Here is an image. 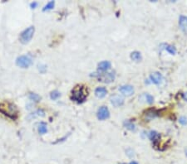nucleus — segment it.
<instances>
[{
	"label": "nucleus",
	"mask_w": 187,
	"mask_h": 164,
	"mask_svg": "<svg viewBox=\"0 0 187 164\" xmlns=\"http://www.w3.org/2000/svg\"><path fill=\"white\" fill-rule=\"evenodd\" d=\"M0 113L13 120L18 116V109L17 106L10 102H3L0 104Z\"/></svg>",
	"instance_id": "f257e3e1"
},
{
	"label": "nucleus",
	"mask_w": 187,
	"mask_h": 164,
	"mask_svg": "<svg viewBox=\"0 0 187 164\" xmlns=\"http://www.w3.org/2000/svg\"><path fill=\"white\" fill-rule=\"evenodd\" d=\"M87 96V88L83 85H77L72 90V100L76 101L77 103H82L84 102Z\"/></svg>",
	"instance_id": "f03ea898"
},
{
	"label": "nucleus",
	"mask_w": 187,
	"mask_h": 164,
	"mask_svg": "<svg viewBox=\"0 0 187 164\" xmlns=\"http://www.w3.org/2000/svg\"><path fill=\"white\" fill-rule=\"evenodd\" d=\"M34 27H29L27 29H25L23 32L21 33L20 37H19V40L23 43V44H27L29 43L30 41L32 40L33 38V34H34Z\"/></svg>",
	"instance_id": "7ed1b4c3"
},
{
	"label": "nucleus",
	"mask_w": 187,
	"mask_h": 164,
	"mask_svg": "<svg viewBox=\"0 0 187 164\" xmlns=\"http://www.w3.org/2000/svg\"><path fill=\"white\" fill-rule=\"evenodd\" d=\"M33 63L32 59L29 56H20L17 58L16 65L21 68H28Z\"/></svg>",
	"instance_id": "20e7f679"
},
{
	"label": "nucleus",
	"mask_w": 187,
	"mask_h": 164,
	"mask_svg": "<svg viewBox=\"0 0 187 164\" xmlns=\"http://www.w3.org/2000/svg\"><path fill=\"white\" fill-rule=\"evenodd\" d=\"M110 116V112L109 109L106 106H102L101 108L98 109V120H104L108 119Z\"/></svg>",
	"instance_id": "39448f33"
},
{
	"label": "nucleus",
	"mask_w": 187,
	"mask_h": 164,
	"mask_svg": "<svg viewBox=\"0 0 187 164\" xmlns=\"http://www.w3.org/2000/svg\"><path fill=\"white\" fill-rule=\"evenodd\" d=\"M98 78H99V81H102L105 83H110L111 81H113L115 79V75L114 73L111 72V73H102L98 75Z\"/></svg>",
	"instance_id": "423d86ee"
},
{
	"label": "nucleus",
	"mask_w": 187,
	"mask_h": 164,
	"mask_svg": "<svg viewBox=\"0 0 187 164\" xmlns=\"http://www.w3.org/2000/svg\"><path fill=\"white\" fill-rule=\"evenodd\" d=\"M120 92L122 93V95L126 96H131L133 95L134 93V87L131 85H122L119 89Z\"/></svg>",
	"instance_id": "0eeeda50"
},
{
	"label": "nucleus",
	"mask_w": 187,
	"mask_h": 164,
	"mask_svg": "<svg viewBox=\"0 0 187 164\" xmlns=\"http://www.w3.org/2000/svg\"><path fill=\"white\" fill-rule=\"evenodd\" d=\"M150 79L152 83H154L155 85H159L162 82L163 76L159 72H154V73H152L150 76Z\"/></svg>",
	"instance_id": "6e6552de"
},
{
	"label": "nucleus",
	"mask_w": 187,
	"mask_h": 164,
	"mask_svg": "<svg viewBox=\"0 0 187 164\" xmlns=\"http://www.w3.org/2000/svg\"><path fill=\"white\" fill-rule=\"evenodd\" d=\"M111 103L115 107L121 106L124 104V99L119 95H114L111 97Z\"/></svg>",
	"instance_id": "1a4fd4ad"
},
{
	"label": "nucleus",
	"mask_w": 187,
	"mask_h": 164,
	"mask_svg": "<svg viewBox=\"0 0 187 164\" xmlns=\"http://www.w3.org/2000/svg\"><path fill=\"white\" fill-rule=\"evenodd\" d=\"M111 64L110 61H108V60H103V61H101L98 64V70L101 71L102 72L106 71H108L111 68Z\"/></svg>",
	"instance_id": "9d476101"
},
{
	"label": "nucleus",
	"mask_w": 187,
	"mask_h": 164,
	"mask_svg": "<svg viewBox=\"0 0 187 164\" xmlns=\"http://www.w3.org/2000/svg\"><path fill=\"white\" fill-rule=\"evenodd\" d=\"M179 26L180 29L184 32H187V17L186 16H180L179 18Z\"/></svg>",
	"instance_id": "9b49d317"
},
{
	"label": "nucleus",
	"mask_w": 187,
	"mask_h": 164,
	"mask_svg": "<svg viewBox=\"0 0 187 164\" xmlns=\"http://www.w3.org/2000/svg\"><path fill=\"white\" fill-rule=\"evenodd\" d=\"M106 93H107V90H106V88L104 87H98V88L96 89L95 90V95L96 96L99 98V99H102L106 96Z\"/></svg>",
	"instance_id": "f8f14e48"
},
{
	"label": "nucleus",
	"mask_w": 187,
	"mask_h": 164,
	"mask_svg": "<svg viewBox=\"0 0 187 164\" xmlns=\"http://www.w3.org/2000/svg\"><path fill=\"white\" fill-rule=\"evenodd\" d=\"M159 114V112L156 110V109H150L149 110H147L146 114H145V116L147 118V120H152L154 119L155 117L157 116Z\"/></svg>",
	"instance_id": "ddd939ff"
},
{
	"label": "nucleus",
	"mask_w": 187,
	"mask_h": 164,
	"mask_svg": "<svg viewBox=\"0 0 187 164\" xmlns=\"http://www.w3.org/2000/svg\"><path fill=\"white\" fill-rule=\"evenodd\" d=\"M124 126H125V128L129 129L131 131H132V132H136V125L132 122H131V121H125L124 122Z\"/></svg>",
	"instance_id": "4468645a"
},
{
	"label": "nucleus",
	"mask_w": 187,
	"mask_h": 164,
	"mask_svg": "<svg viewBox=\"0 0 187 164\" xmlns=\"http://www.w3.org/2000/svg\"><path fill=\"white\" fill-rule=\"evenodd\" d=\"M131 58L134 61H141L142 60V54L139 52H133L131 54Z\"/></svg>",
	"instance_id": "2eb2a0df"
},
{
	"label": "nucleus",
	"mask_w": 187,
	"mask_h": 164,
	"mask_svg": "<svg viewBox=\"0 0 187 164\" xmlns=\"http://www.w3.org/2000/svg\"><path fill=\"white\" fill-rule=\"evenodd\" d=\"M148 137L151 141H158L160 138V134L155 131H150L148 133Z\"/></svg>",
	"instance_id": "dca6fc26"
},
{
	"label": "nucleus",
	"mask_w": 187,
	"mask_h": 164,
	"mask_svg": "<svg viewBox=\"0 0 187 164\" xmlns=\"http://www.w3.org/2000/svg\"><path fill=\"white\" fill-rule=\"evenodd\" d=\"M38 132L41 134H44L48 132V127H47V124L45 123H41L38 126Z\"/></svg>",
	"instance_id": "f3484780"
},
{
	"label": "nucleus",
	"mask_w": 187,
	"mask_h": 164,
	"mask_svg": "<svg viewBox=\"0 0 187 164\" xmlns=\"http://www.w3.org/2000/svg\"><path fill=\"white\" fill-rule=\"evenodd\" d=\"M54 5H55V2L54 1H50L48 4H46L44 6V8H43V11L45 12V11H48V10H51L54 8Z\"/></svg>",
	"instance_id": "a211bd4d"
},
{
	"label": "nucleus",
	"mask_w": 187,
	"mask_h": 164,
	"mask_svg": "<svg viewBox=\"0 0 187 164\" xmlns=\"http://www.w3.org/2000/svg\"><path fill=\"white\" fill-rule=\"evenodd\" d=\"M29 97L30 100H33L34 102H38V101L41 100L40 96L38 95H37V94H35V93H30Z\"/></svg>",
	"instance_id": "6ab92c4d"
},
{
	"label": "nucleus",
	"mask_w": 187,
	"mask_h": 164,
	"mask_svg": "<svg viewBox=\"0 0 187 164\" xmlns=\"http://www.w3.org/2000/svg\"><path fill=\"white\" fill-rule=\"evenodd\" d=\"M60 96H61V93L59 92V91H57V90H53L50 94V98L53 100H57Z\"/></svg>",
	"instance_id": "aec40b11"
},
{
	"label": "nucleus",
	"mask_w": 187,
	"mask_h": 164,
	"mask_svg": "<svg viewBox=\"0 0 187 164\" xmlns=\"http://www.w3.org/2000/svg\"><path fill=\"white\" fill-rule=\"evenodd\" d=\"M165 49L166 50L167 52H169V53H171L172 55H175V53H176V49H175V47H173V46H171V45H166V47Z\"/></svg>",
	"instance_id": "412c9836"
},
{
	"label": "nucleus",
	"mask_w": 187,
	"mask_h": 164,
	"mask_svg": "<svg viewBox=\"0 0 187 164\" xmlns=\"http://www.w3.org/2000/svg\"><path fill=\"white\" fill-rule=\"evenodd\" d=\"M44 115V112L43 111V110H37V112L35 113H33V114H31L30 116H29V119L30 118H32V117H36V116H43Z\"/></svg>",
	"instance_id": "4be33fe9"
},
{
	"label": "nucleus",
	"mask_w": 187,
	"mask_h": 164,
	"mask_svg": "<svg viewBox=\"0 0 187 164\" xmlns=\"http://www.w3.org/2000/svg\"><path fill=\"white\" fill-rule=\"evenodd\" d=\"M145 97H146V100H147V103L149 104H152L154 102V98L153 96H151L149 94H145Z\"/></svg>",
	"instance_id": "5701e85b"
},
{
	"label": "nucleus",
	"mask_w": 187,
	"mask_h": 164,
	"mask_svg": "<svg viewBox=\"0 0 187 164\" xmlns=\"http://www.w3.org/2000/svg\"><path fill=\"white\" fill-rule=\"evenodd\" d=\"M180 124H182V125H186L187 124V118L185 116H182L180 118L179 120Z\"/></svg>",
	"instance_id": "b1692460"
},
{
	"label": "nucleus",
	"mask_w": 187,
	"mask_h": 164,
	"mask_svg": "<svg viewBox=\"0 0 187 164\" xmlns=\"http://www.w3.org/2000/svg\"><path fill=\"white\" fill-rule=\"evenodd\" d=\"M37 4H37V2H33V3H31V4H30V7H31L32 8H35L37 6Z\"/></svg>",
	"instance_id": "393cba45"
},
{
	"label": "nucleus",
	"mask_w": 187,
	"mask_h": 164,
	"mask_svg": "<svg viewBox=\"0 0 187 164\" xmlns=\"http://www.w3.org/2000/svg\"><path fill=\"white\" fill-rule=\"evenodd\" d=\"M183 98H184V100H186V101H187V92H185L183 94Z\"/></svg>",
	"instance_id": "a878e982"
},
{
	"label": "nucleus",
	"mask_w": 187,
	"mask_h": 164,
	"mask_svg": "<svg viewBox=\"0 0 187 164\" xmlns=\"http://www.w3.org/2000/svg\"><path fill=\"white\" fill-rule=\"evenodd\" d=\"M129 164H138V163H137L136 162H135V161H133V162H131V163Z\"/></svg>",
	"instance_id": "bb28decb"
}]
</instances>
